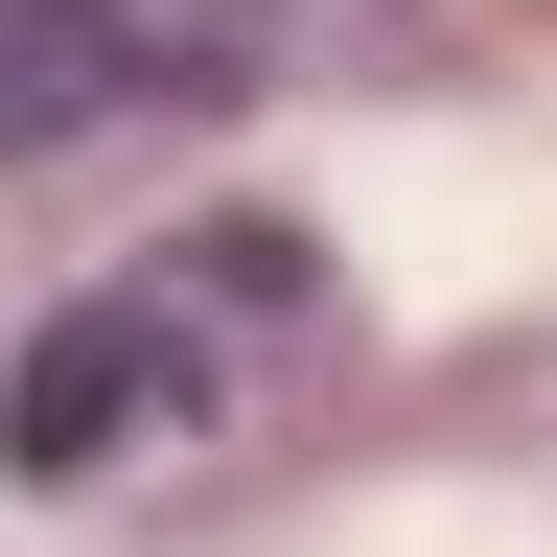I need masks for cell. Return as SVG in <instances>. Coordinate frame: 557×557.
Returning <instances> with one entry per match:
<instances>
[{
    "mask_svg": "<svg viewBox=\"0 0 557 557\" xmlns=\"http://www.w3.org/2000/svg\"><path fill=\"white\" fill-rule=\"evenodd\" d=\"M325 325V256L302 233H163L116 278H70V302L24 325V372H0V487H163L209 442H256L278 372H302Z\"/></svg>",
    "mask_w": 557,
    "mask_h": 557,
    "instance_id": "6da1fadb",
    "label": "cell"
},
{
    "mask_svg": "<svg viewBox=\"0 0 557 557\" xmlns=\"http://www.w3.org/2000/svg\"><path fill=\"white\" fill-rule=\"evenodd\" d=\"M233 70H256V0H0V163L209 116Z\"/></svg>",
    "mask_w": 557,
    "mask_h": 557,
    "instance_id": "7a4b0ae2",
    "label": "cell"
}]
</instances>
